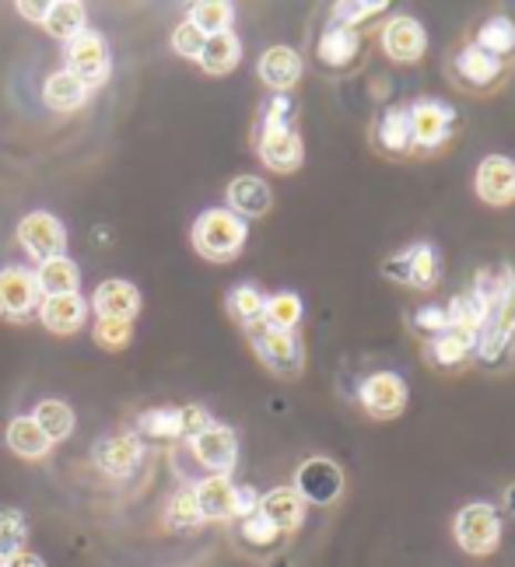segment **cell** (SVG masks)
<instances>
[{"mask_svg": "<svg viewBox=\"0 0 515 567\" xmlns=\"http://www.w3.org/2000/svg\"><path fill=\"white\" fill-rule=\"evenodd\" d=\"M39 301L42 295L35 288L32 270H21V267L0 270V316L11 322H25L32 312H39Z\"/></svg>", "mask_w": 515, "mask_h": 567, "instance_id": "obj_9", "label": "cell"}, {"mask_svg": "<svg viewBox=\"0 0 515 567\" xmlns=\"http://www.w3.org/2000/svg\"><path fill=\"white\" fill-rule=\"evenodd\" d=\"M477 47L491 56H505L515 50V21L505 18V14H495V18H487L481 32H477Z\"/></svg>", "mask_w": 515, "mask_h": 567, "instance_id": "obj_36", "label": "cell"}, {"mask_svg": "<svg viewBox=\"0 0 515 567\" xmlns=\"http://www.w3.org/2000/svg\"><path fill=\"white\" fill-rule=\"evenodd\" d=\"M214 421H210V413L204 410V406H197V403H193V406H183V439L189 442L193 439V434H200V431H207Z\"/></svg>", "mask_w": 515, "mask_h": 567, "instance_id": "obj_48", "label": "cell"}, {"mask_svg": "<svg viewBox=\"0 0 515 567\" xmlns=\"http://www.w3.org/2000/svg\"><path fill=\"white\" fill-rule=\"evenodd\" d=\"M0 567H4V557H0Z\"/></svg>", "mask_w": 515, "mask_h": 567, "instance_id": "obj_54", "label": "cell"}, {"mask_svg": "<svg viewBox=\"0 0 515 567\" xmlns=\"http://www.w3.org/2000/svg\"><path fill=\"white\" fill-rule=\"evenodd\" d=\"M189 25L197 29L204 39L210 35H222V32H231V21H235V8L225 4V0H200V4L189 8Z\"/></svg>", "mask_w": 515, "mask_h": 567, "instance_id": "obj_31", "label": "cell"}, {"mask_svg": "<svg viewBox=\"0 0 515 567\" xmlns=\"http://www.w3.org/2000/svg\"><path fill=\"white\" fill-rule=\"evenodd\" d=\"M92 337H95V343L102 347V351H123V347L134 340V322H123V319H95Z\"/></svg>", "mask_w": 515, "mask_h": 567, "instance_id": "obj_42", "label": "cell"}, {"mask_svg": "<svg viewBox=\"0 0 515 567\" xmlns=\"http://www.w3.org/2000/svg\"><path fill=\"white\" fill-rule=\"evenodd\" d=\"M379 141L385 151H411V105H393L390 113H382L379 120Z\"/></svg>", "mask_w": 515, "mask_h": 567, "instance_id": "obj_33", "label": "cell"}, {"mask_svg": "<svg viewBox=\"0 0 515 567\" xmlns=\"http://www.w3.org/2000/svg\"><path fill=\"white\" fill-rule=\"evenodd\" d=\"M361 406L372 413L375 421H393L406 403V385L396 372H375L372 379L361 382Z\"/></svg>", "mask_w": 515, "mask_h": 567, "instance_id": "obj_10", "label": "cell"}, {"mask_svg": "<svg viewBox=\"0 0 515 567\" xmlns=\"http://www.w3.org/2000/svg\"><path fill=\"white\" fill-rule=\"evenodd\" d=\"M68 71L84 84V89H102L110 81L113 71V56L105 39L92 29H84L74 42H68Z\"/></svg>", "mask_w": 515, "mask_h": 567, "instance_id": "obj_4", "label": "cell"}, {"mask_svg": "<svg viewBox=\"0 0 515 567\" xmlns=\"http://www.w3.org/2000/svg\"><path fill=\"white\" fill-rule=\"evenodd\" d=\"M92 460H95V466L105 476L126 480V476L137 470V463H141V445H137L134 434H110V439H99L95 442Z\"/></svg>", "mask_w": 515, "mask_h": 567, "instance_id": "obj_15", "label": "cell"}, {"mask_svg": "<svg viewBox=\"0 0 515 567\" xmlns=\"http://www.w3.org/2000/svg\"><path fill=\"white\" fill-rule=\"evenodd\" d=\"M165 522H168V529H176V533H193L200 526L204 515L197 508V497H193V491H179L176 497L168 501Z\"/></svg>", "mask_w": 515, "mask_h": 567, "instance_id": "obj_40", "label": "cell"}, {"mask_svg": "<svg viewBox=\"0 0 515 567\" xmlns=\"http://www.w3.org/2000/svg\"><path fill=\"white\" fill-rule=\"evenodd\" d=\"M18 243L32 259L47 264V259L68 256V228L60 225V217L47 210H32L18 221Z\"/></svg>", "mask_w": 515, "mask_h": 567, "instance_id": "obj_5", "label": "cell"}, {"mask_svg": "<svg viewBox=\"0 0 515 567\" xmlns=\"http://www.w3.org/2000/svg\"><path fill=\"white\" fill-rule=\"evenodd\" d=\"M456 71L463 74V81L470 84H491L498 74H502V63L498 56L484 53L481 47H466L460 56H456Z\"/></svg>", "mask_w": 515, "mask_h": 567, "instance_id": "obj_35", "label": "cell"}, {"mask_svg": "<svg viewBox=\"0 0 515 567\" xmlns=\"http://www.w3.org/2000/svg\"><path fill=\"white\" fill-rule=\"evenodd\" d=\"M291 116H295V105L288 95H277L270 99L267 113H264V130H274V126H291Z\"/></svg>", "mask_w": 515, "mask_h": 567, "instance_id": "obj_47", "label": "cell"}, {"mask_svg": "<svg viewBox=\"0 0 515 567\" xmlns=\"http://www.w3.org/2000/svg\"><path fill=\"white\" fill-rule=\"evenodd\" d=\"M512 340H515V288H512V295L502 301V309L487 319V326H484L481 337H477L481 358H484V361L502 358V351H505V347H508Z\"/></svg>", "mask_w": 515, "mask_h": 567, "instance_id": "obj_21", "label": "cell"}, {"mask_svg": "<svg viewBox=\"0 0 515 567\" xmlns=\"http://www.w3.org/2000/svg\"><path fill=\"white\" fill-rule=\"evenodd\" d=\"M474 337H463V333H453V330H445L442 337H435L432 343V358L445 368H453L460 361H466V354L474 351Z\"/></svg>", "mask_w": 515, "mask_h": 567, "instance_id": "obj_41", "label": "cell"}, {"mask_svg": "<svg viewBox=\"0 0 515 567\" xmlns=\"http://www.w3.org/2000/svg\"><path fill=\"white\" fill-rule=\"evenodd\" d=\"M35 277V288L42 298H60V295H78V284H81V267L74 264L71 256H56L39 264Z\"/></svg>", "mask_w": 515, "mask_h": 567, "instance_id": "obj_22", "label": "cell"}, {"mask_svg": "<svg viewBox=\"0 0 515 567\" xmlns=\"http://www.w3.org/2000/svg\"><path fill=\"white\" fill-rule=\"evenodd\" d=\"M84 316H89V305H84L81 295H60V298H42L39 301V322L47 326L50 333L71 337L84 326Z\"/></svg>", "mask_w": 515, "mask_h": 567, "instance_id": "obj_17", "label": "cell"}, {"mask_svg": "<svg viewBox=\"0 0 515 567\" xmlns=\"http://www.w3.org/2000/svg\"><path fill=\"white\" fill-rule=\"evenodd\" d=\"M264 322L270 326V330L295 333V326L302 322V298H298L295 291H281V295L267 298V305H264Z\"/></svg>", "mask_w": 515, "mask_h": 567, "instance_id": "obj_34", "label": "cell"}, {"mask_svg": "<svg viewBox=\"0 0 515 567\" xmlns=\"http://www.w3.org/2000/svg\"><path fill=\"white\" fill-rule=\"evenodd\" d=\"M243 60V42L235 32H222V35H210L204 39V50H200V68L210 78H225L239 68Z\"/></svg>", "mask_w": 515, "mask_h": 567, "instance_id": "obj_24", "label": "cell"}, {"mask_svg": "<svg viewBox=\"0 0 515 567\" xmlns=\"http://www.w3.org/2000/svg\"><path fill=\"white\" fill-rule=\"evenodd\" d=\"M264 291L260 288H253V284H239L231 295H228V312L239 319L243 326H253V322H260L264 319Z\"/></svg>", "mask_w": 515, "mask_h": 567, "instance_id": "obj_39", "label": "cell"}, {"mask_svg": "<svg viewBox=\"0 0 515 567\" xmlns=\"http://www.w3.org/2000/svg\"><path fill=\"white\" fill-rule=\"evenodd\" d=\"M477 193L491 207L515 204V162L505 155H491L477 165Z\"/></svg>", "mask_w": 515, "mask_h": 567, "instance_id": "obj_14", "label": "cell"}, {"mask_svg": "<svg viewBox=\"0 0 515 567\" xmlns=\"http://www.w3.org/2000/svg\"><path fill=\"white\" fill-rule=\"evenodd\" d=\"M414 326L421 333H432V337H442L449 330V319H445V309H439V305H424V309H418L414 316Z\"/></svg>", "mask_w": 515, "mask_h": 567, "instance_id": "obj_46", "label": "cell"}, {"mask_svg": "<svg viewBox=\"0 0 515 567\" xmlns=\"http://www.w3.org/2000/svg\"><path fill=\"white\" fill-rule=\"evenodd\" d=\"M137 424L147 439H162V442L183 439V410L179 406H155V410H147Z\"/></svg>", "mask_w": 515, "mask_h": 567, "instance_id": "obj_37", "label": "cell"}, {"mask_svg": "<svg viewBox=\"0 0 515 567\" xmlns=\"http://www.w3.org/2000/svg\"><path fill=\"white\" fill-rule=\"evenodd\" d=\"M256 508H260V494L253 487H235V515L231 518H249V515H256Z\"/></svg>", "mask_w": 515, "mask_h": 567, "instance_id": "obj_49", "label": "cell"}, {"mask_svg": "<svg viewBox=\"0 0 515 567\" xmlns=\"http://www.w3.org/2000/svg\"><path fill=\"white\" fill-rule=\"evenodd\" d=\"M505 508H508V512L515 515V484H512V487L505 491Z\"/></svg>", "mask_w": 515, "mask_h": 567, "instance_id": "obj_52", "label": "cell"}, {"mask_svg": "<svg viewBox=\"0 0 515 567\" xmlns=\"http://www.w3.org/2000/svg\"><path fill=\"white\" fill-rule=\"evenodd\" d=\"M379 11H385V4H382V0H369V4H361V0H358V4H337L333 8V25H340V29H351V25H358V21H364V18H369V14H379Z\"/></svg>", "mask_w": 515, "mask_h": 567, "instance_id": "obj_44", "label": "cell"}, {"mask_svg": "<svg viewBox=\"0 0 515 567\" xmlns=\"http://www.w3.org/2000/svg\"><path fill=\"white\" fill-rule=\"evenodd\" d=\"M358 47H361V39H358V32L354 29H340V25H330L327 32H323V39H319V60L327 63V68H348V63L354 60V53H358Z\"/></svg>", "mask_w": 515, "mask_h": 567, "instance_id": "obj_32", "label": "cell"}, {"mask_svg": "<svg viewBox=\"0 0 515 567\" xmlns=\"http://www.w3.org/2000/svg\"><path fill=\"white\" fill-rule=\"evenodd\" d=\"M260 158L274 172H295L306 162V144L291 126H274L260 134Z\"/></svg>", "mask_w": 515, "mask_h": 567, "instance_id": "obj_16", "label": "cell"}, {"mask_svg": "<svg viewBox=\"0 0 515 567\" xmlns=\"http://www.w3.org/2000/svg\"><path fill=\"white\" fill-rule=\"evenodd\" d=\"M92 309L99 319H123V322H134V316L141 312V291L137 284L131 280H102L95 295H92Z\"/></svg>", "mask_w": 515, "mask_h": 567, "instance_id": "obj_12", "label": "cell"}, {"mask_svg": "<svg viewBox=\"0 0 515 567\" xmlns=\"http://www.w3.org/2000/svg\"><path fill=\"white\" fill-rule=\"evenodd\" d=\"M512 288H515V274L508 270V267H502V270H481L477 274V284H474V295L484 309H487V319L495 316L498 309H502V301L512 295Z\"/></svg>", "mask_w": 515, "mask_h": 567, "instance_id": "obj_29", "label": "cell"}, {"mask_svg": "<svg viewBox=\"0 0 515 567\" xmlns=\"http://www.w3.org/2000/svg\"><path fill=\"white\" fill-rule=\"evenodd\" d=\"M295 491L298 497L306 501V505H333L343 491V473L333 460H323V455H316V460H306L295 473Z\"/></svg>", "mask_w": 515, "mask_h": 567, "instance_id": "obj_7", "label": "cell"}, {"mask_svg": "<svg viewBox=\"0 0 515 567\" xmlns=\"http://www.w3.org/2000/svg\"><path fill=\"white\" fill-rule=\"evenodd\" d=\"M453 533L470 557H487V554H495V547L502 543V518L495 508L484 505V501H474V505L460 508Z\"/></svg>", "mask_w": 515, "mask_h": 567, "instance_id": "obj_2", "label": "cell"}, {"mask_svg": "<svg viewBox=\"0 0 515 567\" xmlns=\"http://www.w3.org/2000/svg\"><path fill=\"white\" fill-rule=\"evenodd\" d=\"M29 539V522L18 508H0V557H14L25 550Z\"/></svg>", "mask_w": 515, "mask_h": 567, "instance_id": "obj_38", "label": "cell"}, {"mask_svg": "<svg viewBox=\"0 0 515 567\" xmlns=\"http://www.w3.org/2000/svg\"><path fill=\"white\" fill-rule=\"evenodd\" d=\"M246 330H249V340L256 347V354H260V361L270 368L274 375H281V379L302 375V343H298L295 333L270 330L264 319L246 326Z\"/></svg>", "mask_w": 515, "mask_h": 567, "instance_id": "obj_3", "label": "cell"}, {"mask_svg": "<svg viewBox=\"0 0 515 567\" xmlns=\"http://www.w3.org/2000/svg\"><path fill=\"white\" fill-rule=\"evenodd\" d=\"M456 123V109H449L442 102H421L411 105V137L418 147H439L449 141Z\"/></svg>", "mask_w": 515, "mask_h": 567, "instance_id": "obj_13", "label": "cell"}, {"mask_svg": "<svg viewBox=\"0 0 515 567\" xmlns=\"http://www.w3.org/2000/svg\"><path fill=\"white\" fill-rule=\"evenodd\" d=\"M4 567H47V560L35 557V554H29V550H21V554L8 557V560H4Z\"/></svg>", "mask_w": 515, "mask_h": 567, "instance_id": "obj_51", "label": "cell"}, {"mask_svg": "<svg viewBox=\"0 0 515 567\" xmlns=\"http://www.w3.org/2000/svg\"><path fill=\"white\" fill-rule=\"evenodd\" d=\"M260 512L277 533H291L306 522V501L298 497L295 487H274L260 497Z\"/></svg>", "mask_w": 515, "mask_h": 567, "instance_id": "obj_18", "label": "cell"}, {"mask_svg": "<svg viewBox=\"0 0 515 567\" xmlns=\"http://www.w3.org/2000/svg\"><path fill=\"white\" fill-rule=\"evenodd\" d=\"M274 567H288V564H285V560H277V564H274Z\"/></svg>", "mask_w": 515, "mask_h": 567, "instance_id": "obj_53", "label": "cell"}, {"mask_svg": "<svg viewBox=\"0 0 515 567\" xmlns=\"http://www.w3.org/2000/svg\"><path fill=\"white\" fill-rule=\"evenodd\" d=\"M424 47H428V32L418 18L411 14H400V18H390L382 29V50L390 53L396 63H414L424 56Z\"/></svg>", "mask_w": 515, "mask_h": 567, "instance_id": "obj_11", "label": "cell"}, {"mask_svg": "<svg viewBox=\"0 0 515 567\" xmlns=\"http://www.w3.org/2000/svg\"><path fill=\"white\" fill-rule=\"evenodd\" d=\"M277 536H281V533H277L260 512L243 518V539L253 543V547H270V543H277Z\"/></svg>", "mask_w": 515, "mask_h": 567, "instance_id": "obj_45", "label": "cell"}, {"mask_svg": "<svg viewBox=\"0 0 515 567\" xmlns=\"http://www.w3.org/2000/svg\"><path fill=\"white\" fill-rule=\"evenodd\" d=\"M382 277H390L396 284H411V288H432L439 280V256L428 243H418V246L385 259Z\"/></svg>", "mask_w": 515, "mask_h": 567, "instance_id": "obj_8", "label": "cell"}, {"mask_svg": "<svg viewBox=\"0 0 515 567\" xmlns=\"http://www.w3.org/2000/svg\"><path fill=\"white\" fill-rule=\"evenodd\" d=\"M172 50H176L179 56L186 60H200V50H204V35L189 25V21H183V25L172 29Z\"/></svg>", "mask_w": 515, "mask_h": 567, "instance_id": "obj_43", "label": "cell"}, {"mask_svg": "<svg viewBox=\"0 0 515 567\" xmlns=\"http://www.w3.org/2000/svg\"><path fill=\"white\" fill-rule=\"evenodd\" d=\"M193 497H197V508L204 518H231L235 515V484L228 476H207L193 487Z\"/></svg>", "mask_w": 515, "mask_h": 567, "instance_id": "obj_23", "label": "cell"}, {"mask_svg": "<svg viewBox=\"0 0 515 567\" xmlns=\"http://www.w3.org/2000/svg\"><path fill=\"white\" fill-rule=\"evenodd\" d=\"M274 207V193L260 176H235L228 183V210L246 217H264Z\"/></svg>", "mask_w": 515, "mask_h": 567, "instance_id": "obj_19", "label": "cell"}, {"mask_svg": "<svg viewBox=\"0 0 515 567\" xmlns=\"http://www.w3.org/2000/svg\"><path fill=\"white\" fill-rule=\"evenodd\" d=\"M4 445L21 455V460H47L53 442L42 434V427L32 417H14L4 431Z\"/></svg>", "mask_w": 515, "mask_h": 567, "instance_id": "obj_26", "label": "cell"}, {"mask_svg": "<svg viewBox=\"0 0 515 567\" xmlns=\"http://www.w3.org/2000/svg\"><path fill=\"white\" fill-rule=\"evenodd\" d=\"M42 102L53 113H78V109L89 102V89L71 74V71H56L42 84Z\"/></svg>", "mask_w": 515, "mask_h": 567, "instance_id": "obj_25", "label": "cell"}, {"mask_svg": "<svg viewBox=\"0 0 515 567\" xmlns=\"http://www.w3.org/2000/svg\"><path fill=\"white\" fill-rule=\"evenodd\" d=\"M189 238H193V249L204 259H210V264H228V259L243 252L249 228L243 217L231 214L228 207H210L193 221Z\"/></svg>", "mask_w": 515, "mask_h": 567, "instance_id": "obj_1", "label": "cell"}, {"mask_svg": "<svg viewBox=\"0 0 515 567\" xmlns=\"http://www.w3.org/2000/svg\"><path fill=\"white\" fill-rule=\"evenodd\" d=\"M189 452L204 470H210V476H228L235 470V460H239V439H235L231 427L210 424L207 431L193 434Z\"/></svg>", "mask_w": 515, "mask_h": 567, "instance_id": "obj_6", "label": "cell"}, {"mask_svg": "<svg viewBox=\"0 0 515 567\" xmlns=\"http://www.w3.org/2000/svg\"><path fill=\"white\" fill-rule=\"evenodd\" d=\"M302 78V56H298L291 47H270L264 56H260V81L274 92H288L298 84Z\"/></svg>", "mask_w": 515, "mask_h": 567, "instance_id": "obj_20", "label": "cell"}, {"mask_svg": "<svg viewBox=\"0 0 515 567\" xmlns=\"http://www.w3.org/2000/svg\"><path fill=\"white\" fill-rule=\"evenodd\" d=\"M32 421L42 427V434L56 445V442H68L74 434V410L63 403V400H42L35 410H32Z\"/></svg>", "mask_w": 515, "mask_h": 567, "instance_id": "obj_28", "label": "cell"}, {"mask_svg": "<svg viewBox=\"0 0 515 567\" xmlns=\"http://www.w3.org/2000/svg\"><path fill=\"white\" fill-rule=\"evenodd\" d=\"M42 29L60 42H74L84 29H89V14H84L78 0H56V4H50L47 18H42Z\"/></svg>", "mask_w": 515, "mask_h": 567, "instance_id": "obj_27", "label": "cell"}, {"mask_svg": "<svg viewBox=\"0 0 515 567\" xmlns=\"http://www.w3.org/2000/svg\"><path fill=\"white\" fill-rule=\"evenodd\" d=\"M14 8L25 21H35V25H42V18H47V11H50V4H42V0H18Z\"/></svg>", "mask_w": 515, "mask_h": 567, "instance_id": "obj_50", "label": "cell"}, {"mask_svg": "<svg viewBox=\"0 0 515 567\" xmlns=\"http://www.w3.org/2000/svg\"><path fill=\"white\" fill-rule=\"evenodd\" d=\"M445 319H449V330L453 333H463V337H481V330L487 326V309L474 298V295H460L453 298V305L445 309Z\"/></svg>", "mask_w": 515, "mask_h": 567, "instance_id": "obj_30", "label": "cell"}]
</instances>
